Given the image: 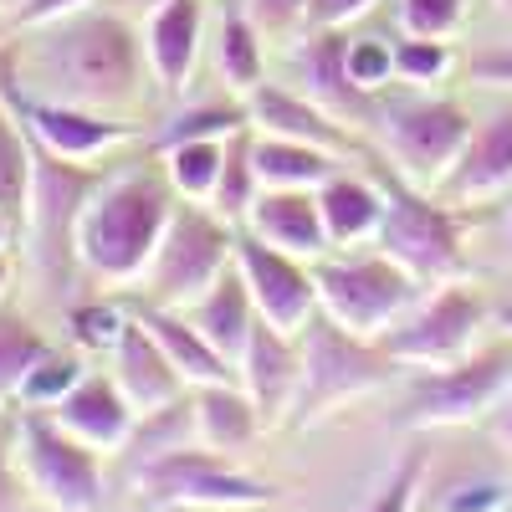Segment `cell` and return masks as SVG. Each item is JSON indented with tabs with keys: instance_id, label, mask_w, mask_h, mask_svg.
Returning a JSON list of instances; mask_svg holds the SVG:
<instances>
[{
	"instance_id": "1",
	"label": "cell",
	"mask_w": 512,
	"mask_h": 512,
	"mask_svg": "<svg viewBox=\"0 0 512 512\" xmlns=\"http://www.w3.org/2000/svg\"><path fill=\"white\" fill-rule=\"evenodd\" d=\"M16 52V88L41 103H67L88 113H123L149 98V52L144 26L108 6H88L52 26H36Z\"/></svg>"
},
{
	"instance_id": "2",
	"label": "cell",
	"mask_w": 512,
	"mask_h": 512,
	"mask_svg": "<svg viewBox=\"0 0 512 512\" xmlns=\"http://www.w3.org/2000/svg\"><path fill=\"white\" fill-rule=\"evenodd\" d=\"M175 205L180 195L169 185L164 164H134V169L108 175L77 231L82 272L108 287L144 282L169 221H175Z\"/></svg>"
},
{
	"instance_id": "3",
	"label": "cell",
	"mask_w": 512,
	"mask_h": 512,
	"mask_svg": "<svg viewBox=\"0 0 512 512\" xmlns=\"http://www.w3.org/2000/svg\"><path fill=\"white\" fill-rule=\"evenodd\" d=\"M297 344H303V390H297V405H292L297 431H313L344 405L379 395L400 374V364L390 359V349L379 338H354L328 313H313L308 328L297 333Z\"/></svg>"
},
{
	"instance_id": "4",
	"label": "cell",
	"mask_w": 512,
	"mask_h": 512,
	"mask_svg": "<svg viewBox=\"0 0 512 512\" xmlns=\"http://www.w3.org/2000/svg\"><path fill=\"white\" fill-rule=\"evenodd\" d=\"M108 175L93 164H77L62 154H47L36 144V180H31V210H26V251L31 272L47 292H67L82 256H77V231L82 216Z\"/></svg>"
},
{
	"instance_id": "5",
	"label": "cell",
	"mask_w": 512,
	"mask_h": 512,
	"mask_svg": "<svg viewBox=\"0 0 512 512\" xmlns=\"http://www.w3.org/2000/svg\"><path fill=\"white\" fill-rule=\"evenodd\" d=\"M231 267H236V226H226L200 200H180L175 221H169L144 272V308L190 313Z\"/></svg>"
},
{
	"instance_id": "6",
	"label": "cell",
	"mask_w": 512,
	"mask_h": 512,
	"mask_svg": "<svg viewBox=\"0 0 512 512\" xmlns=\"http://www.w3.org/2000/svg\"><path fill=\"white\" fill-rule=\"evenodd\" d=\"M472 113L451 98H431V93H410V98H390L384 93L379 118H374V139L390 154L395 175L410 180L415 190H441L446 175L456 169V159L472 144Z\"/></svg>"
},
{
	"instance_id": "7",
	"label": "cell",
	"mask_w": 512,
	"mask_h": 512,
	"mask_svg": "<svg viewBox=\"0 0 512 512\" xmlns=\"http://www.w3.org/2000/svg\"><path fill=\"white\" fill-rule=\"evenodd\" d=\"M384 190V226L374 236V251H384L395 267H405L420 287L466 282V251H461V221L436 195L415 190L400 175H379Z\"/></svg>"
},
{
	"instance_id": "8",
	"label": "cell",
	"mask_w": 512,
	"mask_h": 512,
	"mask_svg": "<svg viewBox=\"0 0 512 512\" xmlns=\"http://www.w3.org/2000/svg\"><path fill=\"white\" fill-rule=\"evenodd\" d=\"M313 277H318V313H328L354 338H384L420 303V282L405 267H395L384 251L313 262Z\"/></svg>"
},
{
	"instance_id": "9",
	"label": "cell",
	"mask_w": 512,
	"mask_h": 512,
	"mask_svg": "<svg viewBox=\"0 0 512 512\" xmlns=\"http://www.w3.org/2000/svg\"><path fill=\"white\" fill-rule=\"evenodd\" d=\"M16 456L26 487L52 512H103L108 487L98 451L62 431L47 410H16Z\"/></svg>"
},
{
	"instance_id": "10",
	"label": "cell",
	"mask_w": 512,
	"mask_h": 512,
	"mask_svg": "<svg viewBox=\"0 0 512 512\" xmlns=\"http://www.w3.org/2000/svg\"><path fill=\"white\" fill-rule=\"evenodd\" d=\"M134 492H144V502L154 507H210V512H241V507H267L277 497L272 482L251 477L246 466H236L231 456H216L205 451L200 441L195 446H180L149 466H139L134 477Z\"/></svg>"
},
{
	"instance_id": "11",
	"label": "cell",
	"mask_w": 512,
	"mask_h": 512,
	"mask_svg": "<svg viewBox=\"0 0 512 512\" xmlns=\"http://www.w3.org/2000/svg\"><path fill=\"white\" fill-rule=\"evenodd\" d=\"M512 390V349H482L446 369H415L405 384L400 425L410 431H441V425H472L497 410Z\"/></svg>"
},
{
	"instance_id": "12",
	"label": "cell",
	"mask_w": 512,
	"mask_h": 512,
	"mask_svg": "<svg viewBox=\"0 0 512 512\" xmlns=\"http://www.w3.org/2000/svg\"><path fill=\"white\" fill-rule=\"evenodd\" d=\"M492 308L477 287L446 282L425 303H415L390 333L379 338L400 369H446L466 354H477V333L487 328Z\"/></svg>"
},
{
	"instance_id": "13",
	"label": "cell",
	"mask_w": 512,
	"mask_h": 512,
	"mask_svg": "<svg viewBox=\"0 0 512 512\" xmlns=\"http://www.w3.org/2000/svg\"><path fill=\"white\" fill-rule=\"evenodd\" d=\"M236 267L251 287V303H256V313H262V323H272L277 333H292V338L308 328V318L318 313L313 262L256 241L251 231H236Z\"/></svg>"
},
{
	"instance_id": "14",
	"label": "cell",
	"mask_w": 512,
	"mask_h": 512,
	"mask_svg": "<svg viewBox=\"0 0 512 512\" xmlns=\"http://www.w3.org/2000/svg\"><path fill=\"white\" fill-rule=\"evenodd\" d=\"M287 62H292V82L303 98H313L318 108H328L349 128H374L384 98H369L349 77V36L344 31H308L303 41L287 47Z\"/></svg>"
},
{
	"instance_id": "15",
	"label": "cell",
	"mask_w": 512,
	"mask_h": 512,
	"mask_svg": "<svg viewBox=\"0 0 512 512\" xmlns=\"http://www.w3.org/2000/svg\"><path fill=\"white\" fill-rule=\"evenodd\" d=\"M236 379L241 390L251 395L256 415H262L267 431L292 420V405H297V390H303V344L292 333H277L272 323H256L251 344L236 364Z\"/></svg>"
},
{
	"instance_id": "16",
	"label": "cell",
	"mask_w": 512,
	"mask_h": 512,
	"mask_svg": "<svg viewBox=\"0 0 512 512\" xmlns=\"http://www.w3.org/2000/svg\"><path fill=\"white\" fill-rule=\"evenodd\" d=\"M246 118H251V134L297 139V144L328 149L338 159L359 154V139H354L349 123H338L328 108H318L313 98H303L297 88H282V82H262V88L246 98Z\"/></svg>"
},
{
	"instance_id": "17",
	"label": "cell",
	"mask_w": 512,
	"mask_h": 512,
	"mask_svg": "<svg viewBox=\"0 0 512 512\" xmlns=\"http://www.w3.org/2000/svg\"><path fill=\"white\" fill-rule=\"evenodd\" d=\"M200 41H205V0H169L144 21V52L149 72L159 82L164 98H180L195 77L200 62Z\"/></svg>"
},
{
	"instance_id": "18",
	"label": "cell",
	"mask_w": 512,
	"mask_h": 512,
	"mask_svg": "<svg viewBox=\"0 0 512 512\" xmlns=\"http://www.w3.org/2000/svg\"><path fill=\"white\" fill-rule=\"evenodd\" d=\"M47 415L62 425V431H72L82 446H93V451H123L128 436H134V425H139V410L128 405V395L118 390V379L113 374H93V369Z\"/></svg>"
},
{
	"instance_id": "19",
	"label": "cell",
	"mask_w": 512,
	"mask_h": 512,
	"mask_svg": "<svg viewBox=\"0 0 512 512\" xmlns=\"http://www.w3.org/2000/svg\"><path fill=\"white\" fill-rule=\"evenodd\" d=\"M241 231H251L256 241H267L287 256H303V262H323L333 251L323 231L318 190H262Z\"/></svg>"
},
{
	"instance_id": "20",
	"label": "cell",
	"mask_w": 512,
	"mask_h": 512,
	"mask_svg": "<svg viewBox=\"0 0 512 512\" xmlns=\"http://www.w3.org/2000/svg\"><path fill=\"white\" fill-rule=\"evenodd\" d=\"M113 379H118V390L128 395V405H134L139 415H154V410L190 395V384L180 379V369L169 364V354L159 349V338L139 318L128 323L123 344L113 349Z\"/></svg>"
},
{
	"instance_id": "21",
	"label": "cell",
	"mask_w": 512,
	"mask_h": 512,
	"mask_svg": "<svg viewBox=\"0 0 512 512\" xmlns=\"http://www.w3.org/2000/svg\"><path fill=\"white\" fill-rule=\"evenodd\" d=\"M507 185H512V108L477 128L466 154L456 159V169L446 175V185L436 195L451 200V205H477V200H492Z\"/></svg>"
},
{
	"instance_id": "22",
	"label": "cell",
	"mask_w": 512,
	"mask_h": 512,
	"mask_svg": "<svg viewBox=\"0 0 512 512\" xmlns=\"http://www.w3.org/2000/svg\"><path fill=\"white\" fill-rule=\"evenodd\" d=\"M190 405H195V441L205 451H216V456L236 461L256 436L267 431L256 405H251V395L241 390V379L236 384H200V390H190Z\"/></svg>"
},
{
	"instance_id": "23",
	"label": "cell",
	"mask_w": 512,
	"mask_h": 512,
	"mask_svg": "<svg viewBox=\"0 0 512 512\" xmlns=\"http://www.w3.org/2000/svg\"><path fill=\"white\" fill-rule=\"evenodd\" d=\"M185 318H190V323L210 338V344H216V354L231 359V364H241V354H246V344H251L256 323H262V313H256V303H251V287H246L241 267H231Z\"/></svg>"
},
{
	"instance_id": "24",
	"label": "cell",
	"mask_w": 512,
	"mask_h": 512,
	"mask_svg": "<svg viewBox=\"0 0 512 512\" xmlns=\"http://www.w3.org/2000/svg\"><path fill=\"white\" fill-rule=\"evenodd\" d=\"M318 210H323L328 246H364L384 226V190H379V180L338 169L328 185H318Z\"/></svg>"
},
{
	"instance_id": "25",
	"label": "cell",
	"mask_w": 512,
	"mask_h": 512,
	"mask_svg": "<svg viewBox=\"0 0 512 512\" xmlns=\"http://www.w3.org/2000/svg\"><path fill=\"white\" fill-rule=\"evenodd\" d=\"M139 323L159 338V349L169 354V364L180 369V379L190 384V390H200V384H236V364L216 354V344L185 318V313H164V308H144Z\"/></svg>"
},
{
	"instance_id": "26",
	"label": "cell",
	"mask_w": 512,
	"mask_h": 512,
	"mask_svg": "<svg viewBox=\"0 0 512 512\" xmlns=\"http://www.w3.org/2000/svg\"><path fill=\"white\" fill-rule=\"evenodd\" d=\"M251 164L262 190H318L338 175V154L297 144V139H272V134H251Z\"/></svg>"
},
{
	"instance_id": "27",
	"label": "cell",
	"mask_w": 512,
	"mask_h": 512,
	"mask_svg": "<svg viewBox=\"0 0 512 512\" xmlns=\"http://www.w3.org/2000/svg\"><path fill=\"white\" fill-rule=\"evenodd\" d=\"M216 77L226 82L231 98H251L267 82V41L241 11L221 16L216 26Z\"/></svg>"
},
{
	"instance_id": "28",
	"label": "cell",
	"mask_w": 512,
	"mask_h": 512,
	"mask_svg": "<svg viewBox=\"0 0 512 512\" xmlns=\"http://www.w3.org/2000/svg\"><path fill=\"white\" fill-rule=\"evenodd\" d=\"M31 180H36V144L26 128L0 108V210L26 231V210H31Z\"/></svg>"
},
{
	"instance_id": "29",
	"label": "cell",
	"mask_w": 512,
	"mask_h": 512,
	"mask_svg": "<svg viewBox=\"0 0 512 512\" xmlns=\"http://www.w3.org/2000/svg\"><path fill=\"white\" fill-rule=\"evenodd\" d=\"M241 128H251V118H246V98L190 103V108H180V113L154 134V154L175 149V144H195V139H236Z\"/></svg>"
},
{
	"instance_id": "30",
	"label": "cell",
	"mask_w": 512,
	"mask_h": 512,
	"mask_svg": "<svg viewBox=\"0 0 512 512\" xmlns=\"http://www.w3.org/2000/svg\"><path fill=\"white\" fill-rule=\"evenodd\" d=\"M52 354V338L41 333L26 313H11L0 308V405L21 395L26 374Z\"/></svg>"
},
{
	"instance_id": "31",
	"label": "cell",
	"mask_w": 512,
	"mask_h": 512,
	"mask_svg": "<svg viewBox=\"0 0 512 512\" xmlns=\"http://www.w3.org/2000/svg\"><path fill=\"white\" fill-rule=\"evenodd\" d=\"M256 195H262V180H256V164H251V128H241L236 139H226V169H221V180H216V190H210L205 205L216 210L226 226L241 231Z\"/></svg>"
},
{
	"instance_id": "32",
	"label": "cell",
	"mask_w": 512,
	"mask_h": 512,
	"mask_svg": "<svg viewBox=\"0 0 512 512\" xmlns=\"http://www.w3.org/2000/svg\"><path fill=\"white\" fill-rule=\"evenodd\" d=\"M169 185H175L180 200H210V190H216L221 169H226V139H195V144H175L159 154Z\"/></svg>"
},
{
	"instance_id": "33",
	"label": "cell",
	"mask_w": 512,
	"mask_h": 512,
	"mask_svg": "<svg viewBox=\"0 0 512 512\" xmlns=\"http://www.w3.org/2000/svg\"><path fill=\"white\" fill-rule=\"evenodd\" d=\"M88 379V369H82V359L77 354H62V349H52L47 359H41L31 374H26V384H21V395H16V405L21 410H57L77 384Z\"/></svg>"
},
{
	"instance_id": "34",
	"label": "cell",
	"mask_w": 512,
	"mask_h": 512,
	"mask_svg": "<svg viewBox=\"0 0 512 512\" xmlns=\"http://www.w3.org/2000/svg\"><path fill=\"white\" fill-rule=\"evenodd\" d=\"M456 67V52L451 41H420V36H405L395 41V82H405V88H436V82Z\"/></svg>"
},
{
	"instance_id": "35",
	"label": "cell",
	"mask_w": 512,
	"mask_h": 512,
	"mask_svg": "<svg viewBox=\"0 0 512 512\" xmlns=\"http://www.w3.org/2000/svg\"><path fill=\"white\" fill-rule=\"evenodd\" d=\"M420 482H425V451H405V456L390 466V472L374 482L364 512H415Z\"/></svg>"
},
{
	"instance_id": "36",
	"label": "cell",
	"mask_w": 512,
	"mask_h": 512,
	"mask_svg": "<svg viewBox=\"0 0 512 512\" xmlns=\"http://www.w3.org/2000/svg\"><path fill=\"white\" fill-rule=\"evenodd\" d=\"M67 323H72V338L77 349H93V354H113L123 344V333L134 318H123L113 303H72L67 308Z\"/></svg>"
},
{
	"instance_id": "37",
	"label": "cell",
	"mask_w": 512,
	"mask_h": 512,
	"mask_svg": "<svg viewBox=\"0 0 512 512\" xmlns=\"http://www.w3.org/2000/svg\"><path fill=\"white\" fill-rule=\"evenodd\" d=\"M241 16L262 31V41H277V47L308 36V0H241Z\"/></svg>"
},
{
	"instance_id": "38",
	"label": "cell",
	"mask_w": 512,
	"mask_h": 512,
	"mask_svg": "<svg viewBox=\"0 0 512 512\" xmlns=\"http://www.w3.org/2000/svg\"><path fill=\"white\" fill-rule=\"evenodd\" d=\"M395 16L405 36L420 41H446L466 21V0H395Z\"/></svg>"
},
{
	"instance_id": "39",
	"label": "cell",
	"mask_w": 512,
	"mask_h": 512,
	"mask_svg": "<svg viewBox=\"0 0 512 512\" xmlns=\"http://www.w3.org/2000/svg\"><path fill=\"white\" fill-rule=\"evenodd\" d=\"M349 77L369 98H384L395 82V47L379 36H364V41H349Z\"/></svg>"
},
{
	"instance_id": "40",
	"label": "cell",
	"mask_w": 512,
	"mask_h": 512,
	"mask_svg": "<svg viewBox=\"0 0 512 512\" xmlns=\"http://www.w3.org/2000/svg\"><path fill=\"white\" fill-rule=\"evenodd\" d=\"M26 472L16 456V415H0V512H26Z\"/></svg>"
},
{
	"instance_id": "41",
	"label": "cell",
	"mask_w": 512,
	"mask_h": 512,
	"mask_svg": "<svg viewBox=\"0 0 512 512\" xmlns=\"http://www.w3.org/2000/svg\"><path fill=\"white\" fill-rule=\"evenodd\" d=\"M507 502L502 482H456L451 492H441L436 512H497Z\"/></svg>"
},
{
	"instance_id": "42",
	"label": "cell",
	"mask_w": 512,
	"mask_h": 512,
	"mask_svg": "<svg viewBox=\"0 0 512 512\" xmlns=\"http://www.w3.org/2000/svg\"><path fill=\"white\" fill-rule=\"evenodd\" d=\"M374 0H308V31H344Z\"/></svg>"
},
{
	"instance_id": "43",
	"label": "cell",
	"mask_w": 512,
	"mask_h": 512,
	"mask_svg": "<svg viewBox=\"0 0 512 512\" xmlns=\"http://www.w3.org/2000/svg\"><path fill=\"white\" fill-rule=\"evenodd\" d=\"M88 6H98V0H26L11 21H16L21 31H36V26H52V21L77 16V11H88Z\"/></svg>"
},
{
	"instance_id": "44",
	"label": "cell",
	"mask_w": 512,
	"mask_h": 512,
	"mask_svg": "<svg viewBox=\"0 0 512 512\" xmlns=\"http://www.w3.org/2000/svg\"><path fill=\"white\" fill-rule=\"evenodd\" d=\"M472 77L487 82V88H507L512 93V52H482V57H472Z\"/></svg>"
},
{
	"instance_id": "45",
	"label": "cell",
	"mask_w": 512,
	"mask_h": 512,
	"mask_svg": "<svg viewBox=\"0 0 512 512\" xmlns=\"http://www.w3.org/2000/svg\"><path fill=\"white\" fill-rule=\"evenodd\" d=\"M487 431H492V441L512 456V390H507V395L497 400V410L487 415Z\"/></svg>"
},
{
	"instance_id": "46",
	"label": "cell",
	"mask_w": 512,
	"mask_h": 512,
	"mask_svg": "<svg viewBox=\"0 0 512 512\" xmlns=\"http://www.w3.org/2000/svg\"><path fill=\"white\" fill-rule=\"evenodd\" d=\"M98 6H108V11H118V16H128V21H149L159 6H169V0H98Z\"/></svg>"
},
{
	"instance_id": "47",
	"label": "cell",
	"mask_w": 512,
	"mask_h": 512,
	"mask_svg": "<svg viewBox=\"0 0 512 512\" xmlns=\"http://www.w3.org/2000/svg\"><path fill=\"white\" fill-rule=\"evenodd\" d=\"M16 241H26L21 221H11L6 210H0V262H11V251H16Z\"/></svg>"
},
{
	"instance_id": "48",
	"label": "cell",
	"mask_w": 512,
	"mask_h": 512,
	"mask_svg": "<svg viewBox=\"0 0 512 512\" xmlns=\"http://www.w3.org/2000/svg\"><path fill=\"white\" fill-rule=\"evenodd\" d=\"M21 6H26V0H0V16H16Z\"/></svg>"
},
{
	"instance_id": "49",
	"label": "cell",
	"mask_w": 512,
	"mask_h": 512,
	"mask_svg": "<svg viewBox=\"0 0 512 512\" xmlns=\"http://www.w3.org/2000/svg\"><path fill=\"white\" fill-rule=\"evenodd\" d=\"M6 282H11V262H0V297H6Z\"/></svg>"
},
{
	"instance_id": "50",
	"label": "cell",
	"mask_w": 512,
	"mask_h": 512,
	"mask_svg": "<svg viewBox=\"0 0 512 512\" xmlns=\"http://www.w3.org/2000/svg\"><path fill=\"white\" fill-rule=\"evenodd\" d=\"M497 323H502V328L512 333V308H502V313H497Z\"/></svg>"
},
{
	"instance_id": "51",
	"label": "cell",
	"mask_w": 512,
	"mask_h": 512,
	"mask_svg": "<svg viewBox=\"0 0 512 512\" xmlns=\"http://www.w3.org/2000/svg\"><path fill=\"white\" fill-rule=\"evenodd\" d=\"M497 11H502V16L512 21V0H497Z\"/></svg>"
},
{
	"instance_id": "52",
	"label": "cell",
	"mask_w": 512,
	"mask_h": 512,
	"mask_svg": "<svg viewBox=\"0 0 512 512\" xmlns=\"http://www.w3.org/2000/svg\"><path fill=\"white\" fill-rule=\"evenodd\" d=\"M507 251H512V221H507Z\"/></svg>"
},
{
	"instance_id": "53",
	"label": "cell",
	"mask_w": 512,
	"mask_h": 512,
	"mask_svg": "<svg viewBox=\"0 0 512 512\" xmlns=\"http://www.w3.org/2000/svg\"><path fill=\"white\" fill-rule=\"evenodd\" d=\"M128 512H139V507H128Z\"/></svg>"
}]
</instances>
